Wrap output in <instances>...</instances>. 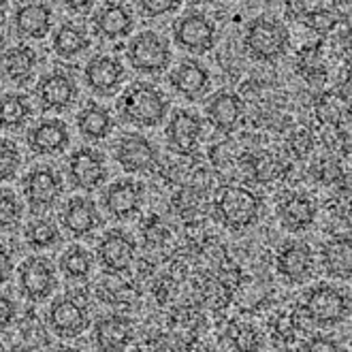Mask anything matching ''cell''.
<instances>
[{"label":"cell","instance_id":"obj_1","mask_svg":"<svg viewBox=\"0 0 352 352\" xmlns=\"http://www.w3.org/2000/svg\"><path fill=\"white\" fill-rule=\"evenodd\" d=\"M120 118L139 129H154L169 113V100L158 88L146 81L131 84L122 92L118 102Z\"/></svg>","mask_w":352,"mask_h":352},{"label":"cell","instance_id":"obj_2","mask_svg":"<svg viewBox=\"0 0 352 352\" xmlns=\"http://www.w3.org/2000/svg\"><path fill=\"white\" fill-rule=\"evenodd\" d=\"M263 201L261 197L239 184H229L216 199V216L229 231H245L258 220Z\"/></svg>","mask_w":352,"mask_h":352},{"label":"cell","instance_id":"obj_3","mask_svg":"<svg viewBox=\"0 0 352 352\" xmlns=\"http://www.w3.org/2000/svg\"><path fill=\"white\" fill-rule=\"evenodd\" d=\"M288 45H291V32L280 19L256 17L243 32V50L256 62L280 60Z\"/></svg>","mask_w":352,"mask_h":352},{"label":"cell","instance_id":"obj_4","mask_svg":"<svg viewBox=\"0 0 352 352\" xmlns=\"http://www.w3.org/2000/svg\"><path fill=\"white\" fill-rule=\"evenodd\" d=\"M126 58L137 73L160 75L171 67V45L162 34L154 30H143L131 38Z\"/></svg>","mask_w":352,"mask_h":352},{"label":"cell","instance_id":"obj_5","mask_svg":"<svg viewBox=\"0 0 352 352\" xmlns=\"http://www.w3.org/2000/svg\"><path fill=\"white\" fill-rule=\"evenodd\" d=\"M17 284L19 293L30 303L47 301L58 286L56 267L45 256H28L17 267Z\"/></svg>","mask_w":352,"mask_h":352},{"label":"cell","instance_id":"obj_6","mask_svg":"<svg viewBox=\"0 0 352 352\" xmlns=\"http://www.w3.org/2000/svg\"><path fill=\"white\" fill-rule=\"evenodd\" d=\"M90 327V318L86 312L84 301L75 299L73 295L58 297L52 301L47 309V329L60 340H77L86 333Z\"/></svg>","mask_w":352,"mask_h":352},{"label":"cell","instance_id":"obj_7","mask_svg":"<svg viewBox=\"0 0 352 352\" xmlns=\"http://www.w3.org/2000/svg\"><path fill=\"white\" fill-rule=\"evenodd\" d=\"M350 301L333 286H316L303 301V312L307 320L318 327H333L348 316Z\"/></svg>","mask_w":352,"mask_h":352},{"label":"cell","instance_id":"obj_8","mask_svg":"<svg viewBox=\"0 0 352 352\" xmlns=\"http://www.w3.org/2000/svg\"><path fill=\"white\" fill-rule=\"evenodd\" d=\"M175 43L192 54H207L216 47V24L203 13H186L173 26Z\"/></svg>","mask_w":352,"mask_h":352},{"label":"cell","instance_id":"obj_9","mask_svg":"<svg viewBox=\"0 0 352 352\" xmlns=\"http://www.w3.org/2000/svg\"><path fill=\"white\" fill-rule=\"evenodd\" d=\"M36 100L41 102V109L45 111H65L69 109L79 96L77 81L69 71L56 69L45 73L34 86Z\"/></svg>","mask_w":352,"mask_h":352},{"label":"cell","instance_id":"obj_10","mask_svg":"<svg viewBox=\"0 0 352 352\" xmlns=\"http://www.w3.org/2000/svg\"><path fill=\"white\" fill-rule=\"evenodd\" d=\"M116 162L126 173H150L158 164V150L148 137L129 133L116 143Z\"/></svg>","mask_w":352,"mask_h":352},{"label":"cell","instance_id":"obj_11","mask_svg":"<svg viewBox=\"0 0 352 352\" xmlns=\"http://www.w3.org/2000/svg\"><path fill=\"white\" fill-rule=\"evenodd\" d=\"M67 171H69V184L77 190H86L92 192L98 186L107 179V167H105V158L100 152L92 148H79L69 156L67 162Z\"/></svg>","mask_w":352,"mask_h":352},{"label":"cell","instance_id":"obj_12","mask_svg":"<svg viewBox=\"0 0 352 352\" xmlns=\"http://www.w3.org/2000/svg\"><path fill=\"white\" fill-rule=\"evenodd\" d=\"M62 192H65L62 177L50 167L32 169L24 177V197H26L32 212L52 210V207L60 201Z\"/></svg>","mask_w":352,"mask_h":352},{"label":"cell","instance_id":"obj_13","mask_svg":"<svg viewBox=\"0 0 352 352\" xmlns=\"http://www.w3.org/2000/svg\"><path fill=\"white\" fill-rule=\"evenodd\" d=\"M96 258L109 274H126L137 261V243L122 231H107L96 245Z\"/></svg>","mask_w":352,"mask_h":352},{"label":"cell","instance_id":"obj_14","mask_svg":"<svg viewBox=\"0 0 352 352\" xmlns=\"http://www.w3.org/2000/svg\"><path fill=\"white\" fill-rule=\"evenodd\" d=\"M84 79L86 86L96 96H113L122 88L124 79H126V71H124V65L118 58L100 54L88 60L84 69Z\"/></svg>","mask_w":352,"mask_h":352},{"label":"cell","instance_id":"obj_15","mask_svg":"<svg viewBox=\"0 0 352 352\" xmlns=\"http://www.w3.org/2000/svg\"><path fill=\"white\" fill-rule=\"evenodd\" d=\"M143 197H146L143 184L135 179H118L102 192V207L116 220H129L139 214Z\"/></svg>","mask_w":352,"mask_h":352},{"label":"cell","instance_id":"obj_16","mask_svg":"<svg viewBox=\"0 0 352 352\" xmlns=\"http://www.w3.org/2000/svg\"><path fill=\"white\" fill-rule=\"evenodd\" d=\"M28 148L38 156H56L62 154L71 143L69 126L58 118H47L36 122L26 135Z\"/></svg>","mask_w":352,"mask_h":352},{"label":"cell","instance_id":"obj_17","mask_svg":"<svg viewBox=\"0 0 352 352\" xmlns=\"http://www.w3.org/2000/svg\"><path fill=\"white\" fill-rule=\"evenodd\" d=\"M203 135V120L186 109H175L167 126V143L177 154H195Z\"/></svg>","mask_w":352,"mask_h":352},{"label":"cell","instance_id":"obj_18","mask_svg":"<svg viewBox=\"0 0 352 352\" xmlns=\"http://www.w3.org/2000/svg\"><path fill=\"white\" fill-rule=\"evenodd\" d=\"M276 269L286 282H291V284L305 282L314 272L312 248L301 241H291L282 245L276 256Z\"/></svg>","mask_w":352,"mask_h":352},{"label":"cell","instance_id":"obj_19","mask_svg":"<svg viewBox=\"0 0 352 352\" xmlns=\"http://www.w3.org/2000/svg\"><path fill=\"white\" fill-rule=\"evenodd\" d=\"M205 118L218 133H233L243 118V102L235 92L220 90L205 105Z\"/></svg>","mask_w":352,"mask_h":352},{"label":"cell","instance_id":"obj_20","mask_svg":"<svg viewBox=\"0 0 352 352\" xmlns=\"http://www.w3.org/2000/svg\"><path fill=\"white\" fill-rule=\"evenodd\" d=\"M60 222L65 231L73 237H86L94 233L102 224L98 207L86 197H73L60 214Z\"/></svg>","mask_w":352,"mask_h":352},{"label":"cell","instance_id":"obj_21","mask_svg":"<svg viewBox=\"0 0 352 352\" xmlns=\"http://www.w3.org/2000/svg\"><path fill=\"white\" fill-rule=\"evenodd\" d=\"M92 28L100 38H124L129 36L135 28L133 11L122 3H105L92 15Z\"/></svg>","mask_w":352,"mask_h":352},{"label":"cell","instance_id":"obj_22","mask_svg":"<svg viewBox=\"0 0 352 352\" xmlns=\"http://www.w3.org/2000/svg\"><path fill=\"white\" fill-rule=\"evenodd\" d=\"M169 84L179 96L188 100H199L210 90L212 77H210V71H207L201 62L184 60L169 73Z\"/></svg>","mask_w":352,"mask_h":352},{"label":"cell","instance_id":"obj_23","mask_svg":"<svg viewBox=\"0 0 352 352\" xmlns=\"http://www.w3.org/2000/svg\"><path fill=\"white\" fill-rule=\"evenodd\" d=\"M54 13L45 3H26L13 13V28L22 38H45L52 32Z\"/></svg>","mask_w":352,"mask_h":352},{"label":"cell","instance_id":"obj_24","mask_svg":"<svg viewBox=\"0 0 352 352\" xmlns=\"http://www.w3.org/2000/svg\"><path fill=\"white\" fill-rule=\"evenodd\" d=\"M133 322L122 314H107L94 324V342L100 350H124L133 340Z\"/></svg>","mask_w":352,"mask_h":352},{"label":"cell","instance_id":"obj_25","mask_svg":"<svg viewBox=\"0 0 352 352\" xmlns=\"http://www.w3.org/2000/svg\"><path fill=\"white\" fill-rule=\"evenodd\" d=\"M316 214H318L316 203L305 195L288 197L278 207V218L284 229L291 233H299V231H305L307 226H312V222L316 220Z\"/></svg>","mask_w":352,"mask_h":352},{"label":"cell","instance_id":"obj_26","mask_svg":"<svg viewBox=\"0 0 352 352\" xmlns=\"http://www.w3.org/2000/svg\"><path fill=\"white\" fill-rule=\"evenodd\" d=\"M75 122H77V131L90 141L107 139L116 129L113 116L109 113V109L98 105V102H88V105L77 113Z\"/></svg>","mask_w":352,"mask_h":352},{"label":"cell","instance_id":"obj_27","mask_svg":"<svg viewBox=\"0 0 352 352\" xmlns=\"http://www.w3.org/2000/svg\"><path fill=\"white\" fill-rule=\"evenodd\" d=\"M322 267L327 276L338 280H350L352 274V250L350 239L338 237L322 245Z\"/></svg>","mask_w":352,"mask_h":352},{"label":"cell","instance_id":"obj_28","mask_svg":"<svg viewBox=\"0 0 352 352\" xmlns=\"http://www.w3.org/2000/svg\"><path fill=\"white\" fill-rule=\"evenodd\" d=\"M36 62H38L36 52L30 45H15V47L7 50V54H5L3 71L13 81V84L24 86L32 79Z\"/></svg>","mask_w":352,"mask_h":352},{"label":"cell","instance_id":"obj_29","mask_svg":"<svg viewBox=\"0 0 352 352\" xmlns=\"http://www.w3.org/2000/svg\"><path fill=\"white\" fill-rule=\"evenodd\" d=\"M32 116V102L26 94L9 92L0 96V129L19 131Z\"/></svg>","mask_w":352,"mask_h":352},{"label":"cell","instance_id":"obj_30","mask_svg":"<svg viewBox=\"0 0 352 352\" xmlns=\"http://www.w3.org/2000/svg\"><path fill=\"white\" fill-rule=\"evenodd\" d=\"M52 47L60 58H77L90 50V36L75 24H62L52 36Z\"/></svg>","mask_w":352,"mask_h":352},{"label":"cell","instance_id":"obj_31","mask_svg":"<svg viewBox=\"0 0 352 352\" xmlns=\"http://www.w3.org/2000/svg\"><path fill=\"white\" fill-rule=\"evenodd\" d=\"M239 164H243L245 171L250 173V177L258 184H269L276 182L284 175L286 167L284 162L274 156V154H258V156H248Z\"/></svg>","mask_w":352,"mask_h":352},{"label":"cell","instance_id":"obj_32","mask_svg":"<svg viewBox=\"0 0 352 352\" xmlns=\"http://www.w3.org/2000/svg\"><path fill=\"white\" fill-rule=\"evenodd\" d=\"M316 120L324 126H340L342 120H348V98H344L338 92H324L318 96L316 105H314Z\"/></svg>","mask_w":352,"mask_h":352},{"label":"cell","instance_id":"obj_33","mask_svg":"<svg viewBox=\"0 0 352 352\" xmlns=\"http://www.w3.org/2000/svg\"><path fill=\"white\" fill-rule=\"evenodd\" d=\"M60 272L65 274L67 280H86L92 272V256L86 248L71 245L60 254Z\"/></svg>","mask_w":352,"mask_h":352},{"label":"cell","instance_id":"obj_34","mask_svg":"<svg viewBox=\"0 0 352 352\" xmlns=\"http://www.w3.org/2000/svg\"><path fill=\"white\" fill-rule=\"evenodd\" d=\"M24 237H26V243L32 248V250H50V248H54L62 241L58 224L50 218L32 220L26 226Z\"/></svg>","mask_w":352,"mask_h":352},{"label":"cell","instance_id":"obj_35","mask_svg":"<svg viewBox=\"0 0 352 352\" xmlns=\"http://www.w3.org/2000/svg\"><path fill=\"white\" fill-rule=\"evenodd\" d=\"M297 71H299V75H303L305 81H312V84L327 79L320 45H305L299 52V56H297Z\"/></svg>","mask_w":352,"mask_h":352},{"label":"cell","instance_id":"obj_36","mask_svg":"<svg viewBox=\"0 0 352 352\" xmlns=\"http://www.w3.org/2000/svg\"><path fill=\"white\" fill-rule=\"evenodd\" d=\"M22 214L24 210L19 199L11 190L0 188V233L11 231L13 226H17V222L22 220Z\"/></svg>","mask_w":352,"mask_h":352},{"label":"cell","instance_id":"obj_37","mask_svg":"<svg viewBox=\"0 0 352 352\" xmlns=\"http://www.w3.org/2000/svg\"><path fill=\"white\" fill-rule=\"evenodd\" d=\"M22 156L11 139L0 137V182H9L17 175Z\"/></svg>","mask_w":352,"mask_h":352},{"label":"cell","instance_id":"obj_38","mask_svg":"<svg viewBox=\"0 0 352 352\" xmlns=\"http://www.w3.org/2000/svg\"><path fill=\"white\" fill-rule=\"evenodd\" d=\"M305 26L318 34H329L338 26V17L329 9H314V11L305 13Z\"/></svg>","mask_w":352,"mask_h":352},{"label":"cell","instance_id":"obj_39","mask_svg":"<svg viewBox=\"0 0 352 352\" xmlns=\"http://www.w3.org/2000/svg\"><path fill=\"white\" fill-rule=\"evenodd\" d=\"M22 336H24V342L30 344V348H38L47 344V329L41 324V320L32 312L22 322Z\"/></svg>","mask_w":352,"mask_h":352},{"label":"cell","instance_id":"obj_40","mask_svg":"<svg viewBox=\"0 0 352 352\" xmlns=\"http://www.w3.org/2000/svg\"><path fill=\"white\" fill-rule=\"evenodd\" d=\"M137 5H139V11L143 17L156 19V17L175 13L177 7L182 5V0H137Z\"/></svg>","mask_w":352,"mask_h":352},{"label":"cell","instance_id":"obj_41","mask_svg":"<svg viewBox=\"0 0 352 352\" xmlns=\"http://www.w3.org/2000/svg\"><path fill=\"white\" fill-rule=\"evenodd\" d=\"M17 318V305L9 295L0 293V331L9 329Z\"/></svg>","mask_w":352,"mask_h":352},{"label":"cell","instance_id":"obj_42","mask_svg":"<svg viewBox=\"0 0 352 352\" xmlns=\"http://www.w3.org/2000/svg\"><path fill=\"white\" fill-rule=\"evenodd\" d=\"M13 272H15L13 256L5 245H0V284L9 282L13 278Z\"/></svg>","mask_w":352,"mask_h":352},{"label":"cell","instance_id":"obj_43","mask_svg":"<svg viewBox=\"0 0 352 352\" xmlns=\"http://www.w3.org/2000/svg\"><path fill=\"white\" fill-rule=\"evenodd\" d=\"M210 158H212V162L216 164V167H222V169H224V167H229V164L235 160V154L229 150V146H226V143H224V146L220 143V146L212 148Z\"/></svg>","mask_w":352,"mask_h":352},{"label":"cell","instance_id":"obj_44","mask_svg":"<svg viewBox=\"0 0 352 352\" xmlns=\"http://www.w3.org/2000/svg\"><path fill=\"white\" fill-rule=\"evenodd\" d=\"M258 346V336L254 333L252 329H248V327H241L239 329V333L235 336V348H256Z\"/></svg>","mask_w":352,"mask_h":352},{"label":"cell","instance_id":"obj_45","mask_svg":"<svg viewBox=\"0 0 352 352\" xmlns=\"http://www.w3.org/2000/svg\"><path fill=\"white\" fill-rule=\"evenodd\" d=\"M291 148H293V152H295L297 156L307 154L309 148H312V137H309V133H305V131L297 133V135L291 139Z\"/></svg>","mask_w":352,"mask_h":352},{"label":"cell","instance_id":"obj_46","mask_svg":"<svg viewBox=\"0 0 352 352\" xmlns=\"http://www.w3.org/2000/svg\"><path fill=\"white\" fill-rule=\"evenodd\" d=\"M303 348L305 350H312V352H338L340 350L338 344H333L331 340H324V338H316V340H312L309 344H305Z\"/></svg>","mask_w":352,"mask_h":352},{"label":"cell","instance_id":"obj_47","mask_svg":"<svg viewBox=\"0 0 352 352\" xmlns=\"http://www.w3.org/2000/svg\"><path fill=\"white\" fill-rule=\"evenodd\" d=\"M96 5V0H65V7L73 13H88Z\"/></svg>","mask_w":352,"mask_h":352},{"label":"cell","instance_id":"obj_48","mask_svg":"<svg viewBox=\"0 0 352 352\" xmlns=\"http://www.w3.org/2000/svg\"><path fill=\"white\" fill-rule=\"evenodd\" d=\"M5 54H7V47H5V41L0 38V71H3V65H5Z\"/></svg>","mask_w":352,"mask_h":352},{"label":"cell","instance_id":"obj_49","mask_svg":"<svg viewBox=\"0 0 352 352\" xmlns=\"http://www.w3.org/2000/svg\"><path fill=\"white\" fill-rule=\"evenodd\" d=\"M9 7V0H0V15H3Z\"/></svg>","mask_w":352,"mask_h":352},{"label":"cell","instance_id":"obj_50","mask_svg":"<svg viewBox=\"0 0 352 352\" xmlns=\"http://www.w3.org/2000/svg\"><path fill=\"white\" fill-rule=\"evenodd\" d=\"M199 3H214V0H199Z\"/></svg>","mask_w":352,"mask_h":352},{"label":"cell","instance_id":"obj_51","mask_svg":"<svg viewBox=\"0 0 352 352\" xmlns=\"http://www.w3.org/2000/svg\"><path fill=\"white\" fill-rule=\"evenodd\" d=\"M0 350H3V346H0Z\"/></svg>","mask_w":352,"mask_h":352}]
</instances>
